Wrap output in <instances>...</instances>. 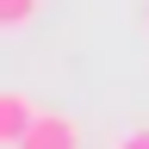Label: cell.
Masks as SVG:
<instances>
[{"mask_svg": "<svg viewBox=\"0 0 149 149\" xmlns=\"http://www.w3.org/2000/svg\"><path fill=\"white\" fill-rule=\"evenodd\" d=\"M112 149H149V124H137V130H124V137H112Z\"/></svg>", "mask_w": 149, "mask_h": 149, "instance_id": "277c9868", "label": "cell"}, {"mask_svg": "<svg viewBox=\"0 0 149 149\" xmlns=\"http://www.w3.org/2000/svg\"><path fill=\"white\" fill-rule=\"evenodd\" d=\"M31 124H37V106H31V93L6 87V93H0V149H19V143L31 137Z\"/></svg>", "mask_w": 149, "mask_h": 149, "instance_id": "6da1fadb", "label": "cell"}, {"mask_svg": "<svg viewBox=\"0 0 149 149\" xmlns=\"http://www.w3.org/2000/svg\"><path fill=\"white\" fill-rule=\"evenodd\" d=\"M37 19V0H0V31H25Z\"/></svg>", "mask_w": 149, "mask_h": 149, "instance_id": "3957f363", "label": "cell"}, {"mask_svg": "<svg viewBox=\"0 0 149 149\" xmlns=\"http://www.w3.org/2000/svg\"><path fill=\"white\" fill-rule=\"evenodd\" d=\"M19 149H81V124H74L68 112H37L31 137L19 143Z\"/></svg>", "mask_w": 149, "mask_h": 149, "instance_id": "7a4b0ae2", "label": "cell"}]
</instances>
